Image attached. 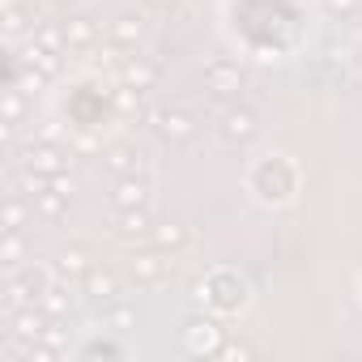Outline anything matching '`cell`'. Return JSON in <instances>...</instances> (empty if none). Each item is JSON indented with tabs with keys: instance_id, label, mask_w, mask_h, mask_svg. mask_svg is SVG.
<instances>
[{
	"instance_id": "obj_1",
	"label": "cell",
	"mask_w": 362,
	"mask_h": 362,
	"mask_svg": "<svg viewBox=\"0 0 362 362\" xmlns=\"http://www.w3.org/2000/svg\"><path fill=\"white\" fill-rule=\"evenodd\" d=\"M149 192H153L149 170H145V175H119V184H115L111 201H115L119 209H141V205H149Z\"/></svg>"
},
{
	"instance_id": "obj_2",
	"label": "cell",
	"mask_w": 362,
	"mask_h": 362,
	"mask_svg": "<svg viewBox=\"0 0 362 362\" xmlns=\"http://www.w3.org/2000/svg\"><path fill=\"white\" fill-rule=\"evenodd\" d=\"M184 345H188L192 354H218L226 341H222V328H218L214 320H188V328H184Z\"/></svg>"
},
{
	"instance_id": "obj_3",
	"label": "cell",
	"mask_w": 362,
	"mask_h": 362,
	"mask_svg": "<svg viewBox=\"0 0 362 362\" xmlns=\"http://www.w3.org/2000/svg\"><path fill=\"white\" fill-rule=\"evenodd\" d=\"M149 119H153L158 136H166V141H188L197 132V124H192L188 111H149Z\"/></svg>"
},
{
	"instance_id": "obj_4",
	"label": "cell",
	"mask_w": 362,
	"mask_h": 362,
	"mask_svg": "<svg viewBox=\"0 0 362 362\" xmlns=\"http://www.w3.org/2000/svg\"><path fill=\"white\" fill-rule=\"evenodd\" d=\"M205 81H209V90H214L218 98H230V94H239L243 73H239V64H230V60H214V64L205 69Z\"/></svg>"
},
{
	"instance_id": "obj_5",
	"label": "cell",
	"mask_w": 362,
	"mask_h": 362,
	"mask_svg": "<svg viewBox=\"0 0 362 362\" xmlns=\"http://www.w3.org/2000/svg\"><path fill=\"white\" fill-rule=\"evenodd\" d=\"M252 136H256V111L235 107V111H226V115H222V141L243 145V141H252Z\"/></svg>"
},
{
	"instance_id": "obj_6",
	"label": "cell",
	"mask_w": 362,
	"mask_h": 362,
	"mask_svg": "<svg viewBox=\"0 0 362 362\" xmlns=\"http://www.w3.org/2000/svg\"><path fill=\"white\" fill-rule=\"evenodd\" d=\"M26 166L52 179V175H60V170L69 166V158H64V153H60L56 145H47V141H35V145L26 149Z\"/></svg>"
},
{
	"instance_id": "obj_7",
	"label": "cell",
	"mask_w": 362,
	"mask_h": 362,
	"mask_svg": "<svg viewBox=\"0 0 362 362\" xmlns=\"http://www.w3.org/2000/svg\"><path fill=\"white\" fill-rule=\"evenodd\" d=\"M107 166L115 175H145V153L132 145H115V149H107Z\"/></svg>"
},
{
	"instance_id": "obj_8",
	"label": "cell",
	"mask_w": 362,
	"mask_h": 362,
	"mask_svg": "<svg viewBox=\"0 0 362 362\" xmlns=\"http://www.w3.org/2000/svg\"><path fill=\"white\" fill-rule=\"evenodd\" d=\"M39 307L52 315V320H64L69 311H73V294H69V286H64V277L60 281H52L47 290H43V298H39Z\"/></svg>"
},
{
	"instance_id": "obj_9",
	"label": "cell",
	"mask_w": 362,
	"mask_h": 362,
	"mask_svg": "<svg viewBox=\"0 0 362 362\" xmlns=\"http://www.w3.org/2000/svg\"><path fill=\"white\" fill-rule=\"evenodd\" d=\"M52 273H56V277H64V281H73V277H86V273H90V256H86L81 247H69V252H60V256H56Z\"/></svg>"
},
{
	"instance_id": "obj_10",
	"label": "cell",
	"mask_w": 362,
	"mask_h": 362,
	"mask_svg": "<svg viewBox=\"0 0 362 362\" xmlns=\"http://www.w3.org/2000/svg\"><path fill=\"white\" fill-rule=\"evenodd\" d=\"M124 86H132V90H153L158 86V64H149V60H128L124 64Z\"/></svg>"
},
{
	"instance_id": "obj_11",
	"label": "cell",
	"mask_w": 362,
	"mask_h": 362,
	"mask_svg": "<svg viewBox=\"0 0 362 362\" xmlns=\"http://www.w3.org/2000/svg\"><path fill=\"white\" fill-rule=\"evenodd\" d=\"M18 64H26V69H39L43 77H56L60 73V60H56V52H47V47H39V43H30L26 52H22V60Z\"/></svg>"
},
{
	"instance_id": "obj_12",
	"label": "cell",
	"mask_w": 362,
	"mask_h": 362,
	"mask_svg": "<svg viewBox=\"0 0 362 362\" xmlns=\"http://www.w3.org/2000/svg\"><path fill=\"white\" fill-rule=\"evenodd\" d=\"M141 35H145V22H141V18H132V13H124V18H115V22H111V39H115L119 47L141 43Z\"/></svg>"
},
{
	"instance_id": "obj_13",
	"label": "cell",
	"mask_w": 362,
	"mask_h": 362,
	"mask_svg": "<svg viewBox=\"0 0 362 362\" xmlns=\"http://www.w3.org/2000/svg\"><path fill=\"white\" fill-rule=\"evenodd\" d=\"M153 230V218H149V209L141 205V209H119V235L124 239H132V235H149Z\"/></svg>"
},
{
	"instance_id": "obj_14",
	"label": "cell",
	"mask_w": 362,
	"mask_h": 362,
	"mask_svg": "<svg viewBox=\"0 0 362 362\" xmlns=\"http://www.w3.org/2000/svg\"><path fill=\"white\" fill-rule=\"evenodd\" d=\"M86 294H90V298H98V303H111V298L119 294V281H115L111 273L90 269V273H86Z\"/></svg>"
},
{
	"instance_id": "obj_15",
	"label": "cell",
	"mask_w": 362,
	"mask_h": 362,
	"mask_svg": "<svg viewBox=\"0 0 362 362\" xmlns=\"http://www.w3.org/2000/svg\"><path fill=\"white\" fill-rule=\"evenodd\" d=\"M94 35H98V30H94L90 18H69V22H64V39H69V47H90Z\"/></svg>"
},
{
	"instance_id": "obj_16",
	"label": "cell",
	"mask_w": 362,
	"mask_h": 362,
	"mask_svg": "<svg viewBox=\"0 0 362 362\" xmlns=\"http://www.w3.org/2000/svg\"><path fill=\"white\" fill-rule=\"evenodd\" d=\"M30 205H35V214H43V218H60V214H64V205H69V197H64V192H56V188H43Z\"/></svg>"
},
{
	"instance_id": "obj_17",
	"label": "cell",
	"mask_w": 362,
	"mask_h": 362,
	"mask_svg": "<svg viewBox=\"0 0 362 362\" xmlns=\"http://www.w3.org/2000/svg\"><path fill=\"white\" fill-rule=\"evenodd\" d=\"M149 239H153L158 247H184V243H188V230L179 226V222H170V226H153Z\"/></svg>"
},
{
	"instance_id": "obj_18",
	"label": "cell",
	"mask_w": 362,
	"mask_h": 362,
	"mask_svg": "<svg viewBox=\"0 0 362 362\" xmlns=\"http://www.w3.org/2000/svg\"><path fill=\"white\" fill-rule=\"evenodd\" d=\"M35 43H39V47H47V52H56V56L69 47V39H64V26H60V30H56V26H35Z\"/></svg>"
},
{
	"instance_id": "obj_19",
	"label": "cell",
	"mask_w": 362,
	"mask_h": 362,
	"mask_svg": "<svg viewBox=\"0 0 362 362\" xmlns=\"http://www.w3.org/2000/svg\"><path fill=\"white\" fill-rule=\"evenodd\" d=\"M132 273H136L141 281H158V277L166 273V264H162L153 252H145V256H136V260H132Z\"/></svg>"
},
{
	"instance_id": "obj_20",
	"label": "cell",
	"mask_w": 362,
	"mask_h": 362,
	"mask_svg": "<svg viewBox=\"0 0 362 362\" xmlns=\"http://www.w3.org/2000/svg\"><path fill=\"white\" fill-rule=\"evenodd\" d=\"M115 107L119 111H141V90H132V86L115 90Z\"/></svg>"
},
{
	"instance_id": "obj_21",
	"label": "cell",
	"mask_w": 362,
	"mask_h": 362,
	"mask_svg": "<svg viewBox=\"0 0 362 362\" xmlns=\"http://www.w3.org/2000/svg\"><path fill=\"white\" fill-rule=\"evenodd\" d=\"M132 320H136V311H132V307H111V311H107V324H111V328H119V332H124V328H132Z\"/></svg>"
},
{
	"instance_id": "obj_22",
	"label": "cell",
	"mask_w": 362,
	"mask_h": 362,
	"mask_svg": "<svg viewBox=\"0 0 362 362\" xmlns=\"http://www.w3.org/2000/svg\"><path fill=\"white\" fill-rule=\"evenodd\" d=\"M26 26V18H22V9L18 5H9V13H5V30H9V39H18V30Z\"/></svg>"
},
{
	"instance_id": "obj_23",
	"label": "cell",
	"mask_w": 362,
	"mask_h": 362,
	"mask_svg": "<svg viewBox=\"0 0 362 362\" xmlns=\"http://www.w3.org/2000/svg\"><path fill=\"white\" fill-rule=\"evenodd\" d=\"M218 354H222V358H247L252 349H247V345H235V341H230V345H222Z\"/></svg>"
},
{
	"instance_id": "obj_24",
	"label": "cell",
	"mask_w": 362,
	"mask_h": 362,
	"mask_svg": "<svg viewBox=\"0 0 362 362\" xmlns=\"http://www.w3.org/2000/svg\"><path fill=\"white\" fill-rule=\"evenodd\" d=\"M354 5H358V0H328V9H332V13H349Z\"/></svg>"
},
{
	"instance_id": "obj_25",
	"label": "cell",
	"mask_w": 362,
	"mask_h": 362,
	"mask_svg": "<svg viewBox=\"0 0 362 362\" xmlns=\"http://www.w3.org/2000/svg\"><path fill=\"white\" fill-rule=\"evenodd\" d=\"M145 5H153V9H170L175 0H145Z\"/></svg>"
}]
</instances>
